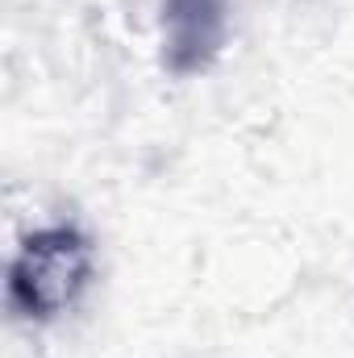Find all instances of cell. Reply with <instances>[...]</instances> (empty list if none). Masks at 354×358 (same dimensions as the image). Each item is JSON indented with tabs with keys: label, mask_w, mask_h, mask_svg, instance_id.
Listing matches in <instances>:
<instances>
[{
	"label": "cell",
	"mask_w": 354,
	"mask_h": 358,
	"mask_svg": "<svg viewBox=\"0 0 354 358\" xmlns=\"http://www.w3.org/2000/svg\"><path fill=\"white\" fill-rule=\"evenodd\" d=\"M92 279V246L76 225H50L21 242L8 267V304L25 321L67 313Z\"/></svg>",
	"instance_id": "6da1fadb"
},
{
	"label": "cell",
	"mask_w": 354,
	"mask_h": 358,
	"mask_svg": "<svg viewBox=\"0 0 354 358\" xmlns=\"http://www.w3.org/2000/svg\"><path fill=\"white\" fill-rule=\"evenodd\" d=\"M229 42L225 0H163V67L187 80L204 76Z\"/></svg>",
	"instance_id": "7a4b0ae2"
}]
</instances>
